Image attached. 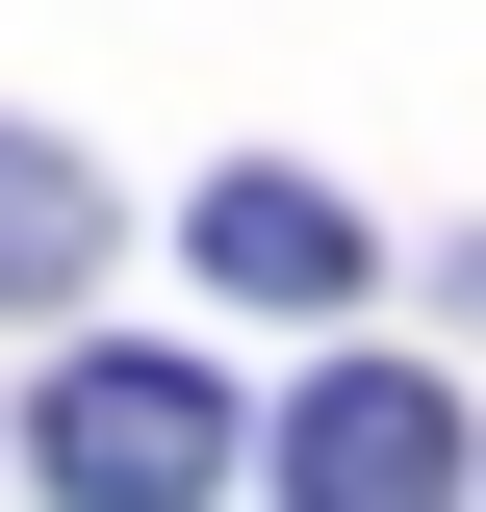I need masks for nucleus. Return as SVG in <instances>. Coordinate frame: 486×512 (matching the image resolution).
<instances>
[{"label":"nucleus","mask_w":486,"mask_h":512,"mask_svg":"<svg viewBox=\"0 0 486 512\" xmlns=\"http://www.w3.org/2000/svg\"><path fill=\"white\" fill-rule=\"evenodd\" d=\"M26 461L77 512H180V487H231V384L205 359H52L26 384Z\"/></svg>","instance_id":"nucleus-1"},{"label":"nucleus","mask_w":486,"mask_h":512,"mask_svg":"<svg viewBox=\"0 0 486 512\" xmlns=\"http://www.w3.org/2000/svg\"><path fill=\"white\" fill-rule=\"evenodd\" d=\"M461 461H486V436L435 410L410 359H307V410H282V487H359V512H435Z\"/></svg>","instance_id":"nucleus-2"},{"label":"nucleus","mask_w":486,"mask_h":512,"mask_svg":"<svg viewBox=\"0 0 486 512\" xmlns=\"http://www.w3.org/2000/svg\"><path fill=\"white\" fill-rule=\"evenodd\" d=\"M205 282H231V308H359L384 231H359L333 180H282V154H256V180H205Z\"/></svg>","instance_id":"nucleus-3"},{"label":"nucleus","mask_w":486,"mask_h":512,"mask_svg":"<svg viewBox=\"0 0 486 512\" xmlns=\"http://www.w3.org/2000/svg\"><path fill=\"white\" fill-rule=\"evenodd\" d=\"M77 282H103V180L52 128H0V308H77Z\"/></svg>","instance_id":"nucleus-4"}]
</instances>
